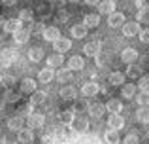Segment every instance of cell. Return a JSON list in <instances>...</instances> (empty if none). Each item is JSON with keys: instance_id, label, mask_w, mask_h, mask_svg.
Returning a JSON list of instances; mask_svg holds the SVG:
<instances>
[{"instance_id": "1", "label": "cell", "mask_w": 149, "mask_h": 144, "mask_svg": "<svg viewBox=\"0 0 149 144\" xmlns=\"http://www.w3.org/2000/svg\"><path fill=\"white\" fill-rule=\"evenodd\" d=\"M100 91V85L98 81H85L83 87H81V93H83L85 99H91V97H96Z\"/></svg>"}, {"instance_id": "2", "label": "cell", "mask_w": 149, "mask_h": 144, "mask_svg": "<svg viewBox=\"0 0 149 144\" xmlns=\"http://www.w3.org/2000/svg\"><path fill=\"white\" fill-rule=\"evenodd\" d=\"M17 57H19V53H17V49H15V48H6V49H2L0 63H2L4 67H8V65H11L13 61H17Z\"/></svg>"}, {"instance_id": "3", "label": "cell", "mask_w": 149, "mask_h": 144, "mask_svg": "<svg viewBox=\"0 0 149 144\" xmlns=\"http://www.w3.org/2000/svg\"><path fill=\"white\" fill-rule=\"evenodd\" d=\"M26 125H29V129H40V127L45 125V116L44 114H30L29 118H26Z\"/></svg>"}, {"instance_id": "4", "label": "cell", "mask_w": 149, "mask_h": 144, "mask_svg": "<svg viewBox=\"0 0 149 144\" xmlns=\"http://www.w3.org/2000/svg\"><path fill=\"white\" fill-rule=\"evenodd\" d=\"M125 21H127V19H125L123 11H113V13L108 15V25L111 27V29H119V27H123Z\"/></svg>"}, {"instance_id": "5", "label": "cell", "mask_w": 149, "mask_h": 144, "mask_svg": "<svg viewBox=\"0 0 149 144\" xmlns=\"http://www.w3.org/2000/svg\"><path fill=\"white\" fill-rule=\"evenodd\" d=\"M70 48H72V40H68V38H58V40L53 42V49L57 53H61V55H64L66 51H70Z\"/></svg>"}, {"instance_id": "6", "label": "cell", "mask_w": 149, "mask_h": 144, "mask_svg": "<svg viewBox=\"0 0 149 144\" xmlns=\"http://www.w3.org/2000/svg\"><path fill=\"white\" fill-rule=\"evenodd\" d=\"M108 127H109V129H113V131H121L125 127V118L121 114H109Z\"/></svg>"}, {"instance_id": "7", "label": "cell", "mask_w": 149, "mask_h": 144, "mask_svg": "<svg viewBox=\"0 0 149 144\" xmlns=\"http://www.w3.org/2000/svg\"><path fill=\"white\" fill-rule=\"evenodd\" d=\"M138 32H140V23L138 21H128V23H125V25H123V34L127 38L138 36Z\"/></svg>"}, {"instance_id": "8", "label": "cell", "mask_w": 149, "mask_h": 144, "mask_svg": "<svg viewBox=\"0 0 149 144\" xmlns=\"http://www.w3.org/2000/svg\"><path fill=\"white\" fill-rule=\"evenodd\" d=\"M121 61H123V63H128V65L136 63V61H138V51H136L134 48H125L123 51H121Z\"/></svg>"}, {"instance_id": "9", "label": "cell", "mask_w": 149, "mask_h": 144, "mask_svg": "<svg viewBox=\"0 0 149 144\" xmlns=\"http://www.w3.org/2000/svg\"><path fill=\"white\" fill-rule=\"evenodd\" d=\"M55 80V70L53 68H49V67H45V68H42L40 72H38V81L40 84H51V81Z\"/></svg>"}, {"instance_id": "10", "label": "cell", "mask_w": 149, "mask_h": 144, "mask_svg": "<svg viewBox=\"0 0 149 144\" xmlns=\"http://www.w3.org/2000/svg\"><path fill=\"white\" fill-rule=\"evenodd\" d=\"M62 65H64V55H61V53H53L51 57H47V67L53 70L62 68Z\"/></svg>"}, {"instance_id": "11", "label": "cell", "mask_w": 149, "mask_h": 144, "mask_svg": "<svg viewBox=\"0 0 149 144\" xmlns=\"http://www.w3.org/2000/svg\"><path fill=\"white\" fill-rule=\"evenodd\" d=\"M21 29V21H19V17H10L4 21V30H6L8 34H13L15 30Z\"/></svg>"}, {"instance_id": "12", "label": "cell", "mask_w": 149, "mask_h": 144, "mask_svg": "<svg viewBox=\"0 0 149 144\" xmlns=\"http://www.w3.org/2000/svg\"><path fill=\"white\" fill-rule=\"evenodd\" d=\"M42 38L47 42H55L61 38V30H58V27H45L44 34H42Z\"/></svg>"}, {"instance_id": "13", "label": "cell", "mask_w": 149, "mask_h": 144, "mask_svg": "<svg viewBox=\"0 0 149 144\" xmlns=\"http://www.w3.org/2000/svg\"><path fill=\"white\" fill-rule=\"evenodd\" d=\"M100 48H102L100 42L98 40H93V42H89V44H85L83 51H85V55H89V57H96L100 53Z\"/></svg>"}, {"instance_id": "14", "label": "cell", "mask_w": 149, "mask_h": 144, "mask_svg": "<svg viewBox=\"0 0 149 144\" xmlns=\"http://www.w3.org/2000/svg\"><path fill=\"white\" fill-rule=\"evenodd\" d=\"M89 116L91 118H102L104 116V112H106V104H102V103H93V104H89Z\"/></svg>"}, {"instance_id": "15", "label": "cell", "mask_w": 149, "mask_h": 144, "mask_svg": "<svg viewBox=\"0 0 149 144\" xmlns=\"http://www.w3.org/2000/svg\"><path fill=\"white\" fill-rule=\"evenodd\" d=\"M136 93H138V87L134 84H123L121 85V97L123 99H134Z\"/></svg>"}, {"instance_id": "16", "label": "cell", "mask_w": 149, "mask_h": 144, "mask_svg": "<svg viewBox=\"0 0 149 144\" xmlns=\"http://www.w3.org/2000/svg\"><path fill=\"white\" fill-rule=\"evenodd\" d=\"M58 95H61L62 100H74V99H76V95H77V91H76L74 85H64V87H61Z\"/></svg>"}, {"instance_id": "17", "label": "cell", "mask_w": 149, "mask_h": 144, "mask_svg": "<svg viewBox=\"0 0 149 144\" xmlns=\"http://www.w3.org/2000/svg\"><path fill=\"white\" fill-rule=\"evenodd\" d=\"M29 38H30V30L29 29H19V30H15L13 32V40H15V44H26L29 42Z\"/></svg>"}, {"instance_id": "18", "label": "cell", "mask_w": 149, "mask_h": 144, "mask_svg": "<svg viewBox=\"0 0 149 144\" xmlns=\"http://www.w3.org/2000/svg\"><path fill=\"white\" fill-rule=\"evenodd\" d=\"M83 67H85V61H83V57H79V55H74V57H70V61H68V68H70V70L77 72V70H83Z\"/></svg>"}, {"instance_id": "19", "label": "cell", "mask_w": 149, "mask_h": 144, "mask_svg": "<svg viewBox=\"0 0 149 144\" xmlns=\"http://www.w3.org/2000/svg\"><path fill=\"white\" fill-rule=\"evenodd\" d=\"M17 140L23 142V144H30V142L34 140V131L32 129H25V127H23V129L17 133Z\"/></svg>"}, {"instance_id": "20", "label": "cell", "mask_w": 149, "mask_h": 144, "mask_svg": "<svg viewBox=\"0 0 149 144\" xmlns=\"http://www.w3.org/2000/svg\"><path fill=\"white\" fill-rule=\"evenodd\" d=\"M30 95H32V97H30V100H29V103L32 104V106L44 104L45 100H47V93H45V91H38V89H36V91H34V93H30Z\"/></svg>"}, {"instance_id": "21", "label": "cell", "mask_w": 149, "mask_h": 144, "mask_svg": "<svg viewBox=\"0 0 149 144\" xmlns=\"http://www.w3.org/2000/svg\"><path fill=\"white\" fill-rule=\"evenodd\" d=\"M106 112H111V114H119L123 112V103L119 99H109L106 103Z\"/></svg>"}, {"instance_id": "22", "label": "cell", "mask_w": 149, "mask_h": 144, "mask_svg": "<svg viewBox=\"0 0 149 144\" xmlns=\"http://www.w3.org/2000/svg\"><path fill=\"white\" fill-rule=\"evenodd\" d=\"M83 25L87 27V29H96V27L100 25V15L98 13H87L83 19Z\"/></svg>"}, {"instance_id": "23", "label": "cell", "mask_w": 149, "mask_h": 144, "mask_svg": "<svg viewBox=\"0 0 149 144\" xmlns=\"http://www.w3.org/2000/svg\"><path fill=\"white\" fill-rule=\"evenodd\" d=\"M115 11V2H111V0H100L98 2V13H113Z\"/></svg>"}, {"instance_id": "24", "label": "cell", "mask_w": 149, "mask_h": 144, "mask_svg": "<svg viewBox=\"0 0 149 144\" xmlns=\"http://www.w3.org/2000/svg\"><path fill=\"white\" fill-rule=\"evenodd\" d=\"M89 127V119L87 118H76L72 122V129L76 131V133H85Z\"/></svg>"}, {"instance_id": "25", "label": "cell", "mask_w": 149, "mask_h": 144, "mask_svg": "<svg viewBox=\"0 0 149 144\" xmlns=\"http://www.w3.org/2000/svg\"><path fill=\"white\" fill-rule=\"evenodd\" d=\"M55 78H57L58 81H70L74 78V70H70L68 67L66 68H58V70H55Z\"/></svg>"}, {"instance_id": "26", "label": "cell", "mask_w": 149, "mask_h": 144, "mask_svg": "<svg viewBox=\"0 0 149 144\" xmlns=\"http://www.w3.org/2000/svg\"><path fill=\"white\" fill-rule=\"evenodd\" d=\"M87 27L81 23V25H74L72 27V30H70V34H72V38H76V40H81V38H85L87 36Z\"/></svg>"}, {"instance_id": "27", "label": "cell", "mask_w": 149, "mask_h": 144, "mask_svg": "<svg viewBox=\"0 0 149 144\" xmlns=\"http://www.w3.org/2000/svg\"><path fill=\"white\" fill-rule=\"evenodd\" d=\"M26 55H29V59L32 61V63H40V61L44 59V49L38 48V46H34V48L29 49V53H26Z\"/></svg>"}, {"instance_id": "28", "label": "cell", "mask_w": 149, "mask_h": 144, "mask_svg": "<svg viewBox=\"0 0 149 144\" xmlns=\"http://www.w3.org/2000/svg\"><path fill=\"white\" fill-rule=\"evenodd\" d=\"M23 123H25V119L23 118H19V116H13V118H10L8 119V129L10 131H21L23 129Z\"/></svg>"}, {"instance_id": "29", "label": "cell", "mask_w": 149, "mask_h": 144, "mask_svg": "<svg viewBox=\"0 0 149 144\" xmlns=\"http://www.w3.org/2000/svg\"><path fill=\"white\" fill-rule=\"evenodd\" d=\"M104 140H106V144H119V142H121L119 131L108 129V131H106V133H104Z\"/></svg>"}, {"instance_id": "30", "label": "cell", "mask_w": 149, "mask_h": 144, "mask_svg": "<svg viewBox=\"0 0 149 144\" xmlns=\"http://www.w3.org/2000/svg\"><path fill=\"white\" fill-rule=\"evenodd\" d=\"M21 91L23 93H34L36 91V81L32 78H23L21 80Z\"/></svg>"}, {"instance_id": "31", "label": "cell", "mask_w": 149, "mask_h": 144, "mask_svg": "<svg viewBox=\"0 0 149 144\" xmlns=\"http://www.w3.org/2000/svg\"><path fill=\"white\" fill-rule=\"evenodd\" d=\"M125 74L123 72H119V70H115V72H111L109 74V78H108V81L111 85H117V87H121V85H123V81H125Z\"/></svg>"}, {"instance_id": "32", "label": "cell", "mask_w": 149, "mask_h": 144, "mask_svg": "<svg viewBox=\"0 0 149 144\" xmlns=\"http://www.w3.org/2000/svg\"><path fill=\"white\" fill-rule=\"evenodd\" d=\"M15 76L13 74H0V85L2 87H6V89H11L15 85Z\"/></svg>"}, {"instance_id": "33", "label": "cell", "mask_w": 149, "mask_h": 144, "mask_svg": "<svg viewBox=\"0 0 149 144\" xmlns=\"http://www.w3.org/2000/svg\"><path fill=\"white\" fill-rule=\"evenodd\" d=\"M58 118H61V122L64 125H72V122L76 119V114H74V110H62L58 114Z\"/></svg>"}, {"instance_id": "34", "label": "cell", "mask_w": 149, "mask_h": 144, "mask_svg": "<svg viewBox=\"0 0 149 144\" xmlns=\"http://www.w3.org/2000/svg\"><path fill=\"white\" fill-rule=\"evenodd\" d=\"M21 99V93H17L15 89H6V93H4V103H17V100Z\"/></svg>"}, {"instance_id": "35", "label": "cell", "mask_w": 149, "mask_h": 144, "mask_svg": "<svg viewBox=\"0 0 149 144\" xmlns=\"http://www.w3.org/2000/svg\"><path fill=\"white\" fill-rule=\"evenodd\" d=\"M136 119L140 123H149V108L147 106H140L136 112Z\"/></svg>"}, {"instance_id": "36", "label": "cell", "mask_w": 149, "mask_h": 144, "mask_svg": "<svg viewBox=\"0 0 149 144\" xmlns=\"http://www.w3.org/2000/svg\"><path fill=\"white\" fill-rule=\"evenodd\" d=\"M134 99L140 106H149V91H138Z\"/></svg>"}, {"instance_id": "37", "label": "cell", "mask_w": 149, "mask_h": 144, "mask_svg": "<svg viewBox=\"0 0 149 144\" xmlns=\"http://www.w3.org/2000/svg\"><path fill=\"white\" fill-rule=\"evenodd\" d=\"M34 106H32V104H23V106H19V110H17V116H19V118H23V119H25V118H29V116L30 114H34Z\"/></svg>"}, {"instance_id": "38", "label": "cell", "mask_w": 149, "mask_h": 144, "mask_svg": "<svg viewBox=\"0 0 149 144\" xmlns=\"http://www.w3.org/2000/svg\"><path fill=\"white\" fill-rule=\"evenodd\" d=\"M32 19H34V11H32V10L25 8V10L19 11V21H21V23H30Z\"/></svg>"}, {"instance_id": "39", "label": "cell", "mask_w": 149, "mask_h": 144, "mask_svg": "<svg viewBox=\"0 0 149 144\" xmlns=\"http://www.w3.org/2000/svg\"><path fill=\"white\" fill-rule=\"evenodd\" d=\"M125 76H128V78H134V80H138L140 76H142V67H138V65H134L132 63L130 67H128V70Z\"/></svg>"}, {"instance_id": "40", "label": "cell", "mask_w": 149, "mask_h": 144, "mask_svg": "<svg viewBox=\"0 0 149 144\" xmlns=\"http://www.w3.org/2000/svg\"><path fill=\"white\" fill-rule=\"evenodd\" d=\"M138 89L140 91H149V74H142L138 78Z\"/></svg>"}, {"instance_id": "41", "label": "cell", "mask_w": 149, "mask_h": 144, "mask_svg": "<svg viewBox=\"0 0 149 144\" xmlns=\"http://www.w3.org/2000/svg\"><path fill=\"white\" fill-rule=\"evenodd\" d=\"M136 21H138V23H143V25H149V8L138 11V15H136Z\"/></svg>"}, {"instance_id": "42", "label": "cell", "mask_w": 149, "mask_h": 144, "mask_svg": "<svg viewBox=\"0 0 149 144\" xmlns=\"http://www.w3.org/2000/svg\"><path fill=\"white\" fill-rule=\"evenodd\" d=\"M29 30H30L32 34H44V30H45V25H44L42 21H36V23H34V25L30 27Z\"/></svg>"}, {"instance_id": "43", "label": "cell", "mask_w": 149, "mask_h": 144, "mask_svg": "<svg viewBox=\"0 0 149 144\" xmlns=\"http://www.w3.org/2000/svg\"><path fill=\"white\" fill-rule=\"evenodd\" d=\"M123 144H140V137H138V135H134V133H130V135L125 137Z\"/></svg>"}, {"instance_id": "44", "label": "cell", "mask_w": 149, "mask_h": 144, "mask_svg": "<svg viewBox=\"0 0 149 144\" xmlns=\"http://www.w3.org/2000/svg\"><path fill=\"white\" fill-rule=\"evenodd\" d=\"M138 38H140V42H143V44H149V29H140Z\"/></svg>"}, {"instance_id": "45", "label": "cell", "mask_w": 149, "mask_h": 144, "mask_svg": "<svg viewBox=\"0 0 149 144\" xmlns=\"http://www.w3.org/2000/svg\"><path fill=\"white\" fill-rule=\"evenodd\" d=\"M106 63H108V57L102 55V53H98V55H96V65H98V67H104Z\"/></svg>"}, {"instance_id": "46", "label": "cell", "mask_w": 149, "mask_h": 144, "mask_svg": "<svg viewBox=\"0 0 149 144\" xmlns=\"http://www.w3.org/2000/svg\"><path fill=\"white\" fill-rule=\"evenodd\" d=\"M77 110H89L87 100H79V103H76V112H77Z\"/></svg>"}, {"instance_id": "47", "label": "cell", "mask_w": 149, "mask_h": 144, "mask_svg": "<svg viewBox=\"0 0 149 144\" xmlns=\"http://www.w3.org/2000/svg\"><path fill=\"white\" fill-rule=\"evenodd\" d=\"M68 17H70V15H68V11H58V21H62V23H66V21H68Z\"/></svg>"}, {"instance_id": "48", "label": "cell", "mask_w": 149, "mask_h": 144, "mask_svg": "<svg viewBox=\"0 0 149 144\" xmlns=\"http://www.w3.org/2000/svg\"><path fill=\"white\" fill-rule=\"evenodd\" d=\"M136 6H138L140 10H146L149 6V0H136Z\"/></svg>"}, {"instance_id": "49", "label": "cell", "mask_w": 149, "mask_h": 144, "mask_svg": "<svg viewBox=\"0 0 149 144\" xmlns=\"http://www.w3.org/2000/svg\"><path fill=\"white\" fill-rule=\"evenodd\" d=\"M15 4H17V0H2V6H8V8L15 6Z\"/></svg>"}, {"instance_id": "50", "label": "cell", "mask_w": 149, "mask_h": 144, "mask_svg": "<svg viewBox=\"0 0 149 144\" xmlns=\"http://www.w3.org/2000/svg\"><path fill=\"white\" fill-rule=\"evenodd\" d=\"M64 2L66 0H51V6H58L61 8V6H64Z\"/></svg>"}, {"instance_id": "51", "label": "cell", "mask_w": 149, "mask_h": 144, "mask_svg": "<svg viewBox=\"0 0 149 144\" xmlns=\"http://www.w3.org/2000/svg\"><path fill=\"white\" fill-rule=\"evenodd\" d=\"M85 4H87V6H98V2L100 0H83Z\"/></svg>"}, {"instance_id": "52", "label": "cell", "mask_w": 149, "mask_h": 144, "mask_svg": "<svg viewBox=\"0 0 149 144\" xmlns=\"http://www.w3.org/2000/svg\"><path fill=\"white\" fill-rule=\"evenodd\" d=\"M0 144H13V140H11L10 137H2V140H0Z\"/></svg>"}, {"instance_id": "53", "label": "cell", "mask_w": 149, "mask_h": 144, "mask_svg": "<svg viewBox=\"0 0 149 144\" xmlns=\"http://www.w3.org/2000/svg\"><path fill=\"white\" fill-rule=\"evenodd\" d=\"M4 21H6V19H4L2 15H0V29H2V27H4Z\"/></svg>"}, {"instance_id": "54", "label": "cell", "mask_w": 149, "mask_h": 144, "mask_svg": "<svg viewBox=\"0 0 149 144\" xmlns=\"http://www.w3.org/2000/svg\"><path fill=\"white\" fill-rule=\"evenodd\" d=\"M4 104H6V103H4V100H0V112L4 110Z\"/></svg>"}, {"instance_id": "55", "label": "cell", "mask_w": 149, "mask_h": 144, "mask_svg": "<svg viewBox=\"0 0 149 144\" xmlns=\"http://www.w3.org/2000/svg\"><path fill=\"white\" fill-rule=\"evenodd\" d=\"M66 2H72V4H77V2H81V0H66Z\"/></svg>"}, {"instance_id": "56", "label": "cell", "mask_w": 149, "mask_h": 144, "mask_svg": "<svg viewBox=\"0 0 149 144\" xmlns=\"http://www.w3.org/2000/svg\"><path fill=\"white\" fill-rule=\"evenodd\" d=\"M111 2H117V0H111Z\"/></svg>"}]
</instances>
